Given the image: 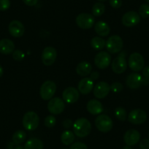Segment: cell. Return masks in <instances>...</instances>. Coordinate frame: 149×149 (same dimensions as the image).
<instances>
[{"label": "cell", "instance_id": "obj_18", "mask_svg": "<svg viewBox=\"0 0 149 149\" xmlns=\"http://www.w3.org/2000/svg\"><path fill=\"white\" fill-rule=\"evenodd\" d=\"M140 139V134L137 130H130L124 134V140L127 146H132L137 144Z\"/></svg>", "mask_w": 149, "mask_h": 149}, {"label": "cell", "instance_id": "obj_7", "mask_svg": "<svg viewBox=\"0 0 149 149\" xmlns=\"http://www.w3.org/2000/svg\"><path fill=\"white\" fill-rule=\"evenodd\" d=\"M94 17L90 13H81L77 16L75 22L78 27L83 29H89L94 24Z\"/></svg>", "mask_w": 149, "mask_h": 149}, {"label": "cell", "instance_id": "obj_42", "mask_svg": "<svg viewBox=\"0 0 149 149\" xmlns=\"http://www.w3.org/2000/svg\"><path fill=\"white\" fill-rule=\"evenodd\" d=\"M99 76H100V74H99L98 72H92L90 74V78H91L92 81H96L97 79H98Z\"/></svg>", "mask_w": 149, "mask_h": 149}, {"label": "cell", "instance_id": "obj_22", "mask_svg": "<svg viewBox=\"0 0 149 149\" xmlns=\"http://www.w3.org/2000/svg\"><path fill=\"white\" fill-rule=\"evenodd\" d=\"M92 70V66L88 61H82L79 63L76 67V72L78 75L82 77H86L91 74Z\"/></svg>", "mask_w": 149, "mask_h": 149}, {"label": "cell", "instance_id": "obj_29", "mask_svg": "<svg viewBox=\"0 0 149 149\" xmlns=\"http://www.w3.org/2000/svg\"><path fill=\"white\" fill-rule=\"evenodd\" d=\"M115 116L119 121H125L127 118V113L124 107H118L115 110Z\"/></svg>", "mask_w": 149, "mask_h": 149}, {"label": "cell", "instance_id": "obj_3", "mask_svg": "<svg viewBox=\"0 0 149 149\" xmlns=\"http://www.w3.org/2000/svg\"><path fill=\"white\" fill-rule=\"evenodd\" d=\"M124 45V42L121 37L118 35H113L107 39L105 43L107 51L111 54H116L121 51Z\"/></svg>", "mask_w": 149, "mask_h": 149}, {"label": "cell", "instance_id": "obj_13", "mask_svg": "<svg viewBox=\"0 0 149 149\" xmlns=\"http://www.w3.org/2000/svg\"><path fill=\"white\" fill-rule=\"evenodd\" d=\"M80 97V92L74 87H68L65 88L62 93V98L65 102L73 104L76 102Z\"/></svg>", "mask_w": 149, "mask_h": 149}, {"label": "cell", "instance_id": "obj_11", "mask_svg": "<svg viewBox=\"0 0 149 149\" xmlns=\"http://www.w3.org/2000/svg\"><path fill=\"white\" fill-rule=\"evenodd\" d=\"M111 61V56L106 51H100L94 58L95 65L100 70H104L109 67Z\"/></svg>", "mask_w": 149, "mask_h": 149}, {"label": "cell", "instance_id": "obj_21", "mask_svg": "<svg viewBox=\"0 0 149 149\" xmlns=\"http://www.w3.org/2000/svg\"><path fill=\"white\" fill-rule=\"evenodd\" d=\"M15 51V44L10 39H2L0 40V53L1 54H10Z\"/></svg>", "mask_w": 149, "mask_h": 149}, {"label": "cell", "instance_id": "obj_33", "mask_svg": "<svg viewBox=\"0 0 149 149\" xmlns=\"http://www.w3.org/2000/svg\"><path fill=\"white\" fill-rule=\"evenodd\" d=\"M123 88H124V86H123L122 84H120V83L118 82L113 83V84L110 85V90L114 93L121 92L123 90Z\"/></svg>", "mask_w": 149, "mask_h": 149}, {"label": "cell", "instance_id": "obj_2", "mask_svg": "<svg viewBox=\"0 0 149 149\" xmlns=\"http://www.w3.org/2000/svg\"><path fill=\"white\" fill-rule=\"evenodd\" d=\"M22 123L25 130L28 131H34L39 126L40 118L35 112H27L23 117Z\"/></svg>", "mask_w": 149, "mask_h": 149}, {"label": "cell", "instance_id": "obj_47", "mask_svg": "<svg viewBox=\"0 0 149 149\" xmlns=\"http://www.w3.org/2000/svg\"><path fill=\"white\" fill-rule=\"evenodd\" d=\"M62 149H69V148H63Z\"/></svg>", "mask_w": 149, "mask_h": 149}, {"label": "cell", "instance_id": "obj_34", "mask_svg": "<svg viewBox=\"0 0 149 149\" xmlns=\"http://www.w3.org/2000/svg\"><path fill=\"white\" fill-rule=\"evenodd\" d=\"M13 58L17 61H21L24 59V54L21 50H15L13 52Z\"/></svg>", "mask_w": 149, "mask_h": 149}, {"label": "cell", "instance_id": "obj_8", "mask_svg": "<svg viewBox=\"0 0 149 149\" xmlns=\"http://www.w3.org/2000/svg\"><path fill=\"white\" fill-rule=\"evenodd\" d=\"M147 119V114L141 109L132 110L128 115V121L131 124L139 125L145 123Z\"/></svg>", "mask_w": 149, "mask_h": 149}, {"label": "cell", "instance_id": "obj_38", "mask_svg": "<svg viewBox=\"0 0 149 149\" xmlns=\"http://www.w3.org/2000/svg\"><path fill=\"white\" fill-rule=\"evenodd\" d=\"M140 149H149V139L144 138L140 143Z\"/></svg>", "mask_w": 149, "mask_h": 149}, {"label": "cell", "instance_id": "obj_31", "mask_svg": "<svg viewBox=\"0 0 149 149\" xmlns=\"http://www.w3.org/2000/svg\"><path fill=\"white\" fill-rule=\"evenodd\" d=\"M56 119L55 117L54 116H48L46 118H45V126L48 128H52L54 126L56 125Z\"/></svg>", "mask_w": 149, "mask_h": 149}, {"label": "cell", "instance_id": "obj_35", "mask_svg": "<svg viewBox=\"0 0 149 149\" xmlns=\"http://www.w3.org/2000/svg\"><path fill=\"white\" fill-rule=\"evenodd\" d=\"M10 7V0H0V10H8Z\"/></svg>", "mask_w": 149, "mask_h": 149}, {"label": "cell", "instance_id": "obj_23", "mask_svg": "<svg viewBox=\"0 0 149 149\" xmlns=\"http://www.w3.org/2000/svg\"><path fill=\"white\" fill-rule=\"evenodd\" d=\"M94 29H95L96 33L100 37H106L110 34V26L107 23L102 21L96 23L94 26Z\"/></svg>", "mask_w": 149, "mask_h": 149}, {"label": "cell", "instance_id": "obj_5", "mask_svg": "<svg viewBox=\"0 0 149 149\" xmlns=\"http://www.w3.org/2000/svg\"><path fill=\"white\" fill-rule=\"evenodd\" d=\"M56 91V85L54 81H46L41 86L40 94L43 100H50L52 99Z\"/></svg>", "mask_w": 149, "mask_h": 149}, {"label": "cell", "instance_id": "obj_4", "mask_svg": "<svg viewBox=\"0 0 149 149\" xmlns=\"http://www.w3.org/2000/svg\"><path fill=\"white\" fill-rule=\"evenodd\" d=\"M95 125L99 131L106 133L112 130L113 123L108 116L106 114H101L96 118Z\"/></svg>", "mask_w": 149, "mask_h": 149}, {"label": "cell", "instance_id": "obj_16", "mask_svg": "<svg viewBox=\"0 0 149 149\" xmlns=\"http://www.w3.org/2000/svg\"><path fill=\"white\" fill-rule=\"evenodd\" d=\"M126 84L131 89H137L143 85V77L137 72L131 73L127 76Z\"/></svg>", "mask_w": 149, "mask_h": 149}, {"label": "cell", "instance_id": "obj_26", "mask_svg": "<svg viewBox=\"0 0 149 149\" xmlns=\"http://www.w3.org/2000/svg\"><path fill=\"white\" fill-rule=\"evenodd\" d=\"M106 42L104 39L100 37H94L91 40V45L94 49L95 50H102L105 46Z\"/></svg>", "mask_w": 149, "mask_h": 149}, {"label": "cell", "instance_id": "obj_40", "mask_svg": "<svg viewBox=\"0 0 149 149\" xmlns=\"http://www.w3.org/2000/svg\"><path fill=\"white\" fill-rule=\"evenodd\" d=\"M62 125L65 129H70L73 126L72 121L71 119H65L62 122Z\"/></svg>", "mask_w": 149, "mask_h": 149}, {"label": "cell", "instance_id": "obj_19", "mask_svg": "<svg viewBox=\"0 0 149 149\" xmlns=\"http://www.w3.org/2000/svg\"><path fill=\"white\" fill-rule=\"evenodd\" d=\"M94 88V81L90 78H83L78 86V91L82 94H88Z\"/></svg>", "mask_w": 149, "mask_h": 149}, {"label": "cell", "instance_id": "obj_17", "mask_svg": "<svg viewBox=\"0 0 149 149\" xmlns=\"http://www.w3.org/2000/svg\"><path fill=\"white\" fill-rule=\"evenodd\" d=\"M112 70L116 74H121L127 70V62L125 57L119 55L112 62Z\"/></svg>", "mask_w": 149, "mask_h": 149}, {"label": "cell", "instance_id": "obj_24", "mask_svg": "<svg viewBox=\"0 0 149 149\" xmlns=\"http://www.w3.org/2000/svg\"><path fill=\"white\" fill-rule=\"evenodd\" d=\"M43 147L42 140L38 138H31L25 143L24 149H43Z\"/></svg>", "mask_w": 149, "mask_h": 149}, {"label": "cell", "instance_id": "obj_9", "mask_svg": "<svg viewBox=\"0 0 149 149\" xmlns=\"http://www.w3.org/2000/svg\"><path fill=\"white\" fill-rule=\"evenodd\" d=\"M65 108V104L62 99L55 97L50 100L48 104V110L51 114L58 115L61 114Z\"/></svg>", "mask_w": 149, "mask_h": 149}, {"label": "cell", "instance_id": "obj_25", "mask_svg": "<svg viewBox=\"0 0 149 149\" xmlns=\"http://www.w3.org/2000/svg\"><path fill=\"white\" fill-rule=\"evenodd\" d=\"M61 143L65 146H70L73 143L74 140V134L72 131L66 130L63 132L61 135Z\"/></svg>", "mask_w": 149, "mask_h": 149}, {"label": "cell", "instance_id": "obj_15", "mask_svg": "<svg viewBox=\"0 0 149 149\" xmlns=\"http://www.w3.org/2000/svg\"><path fill=\"white\" fill-rule=\"evenodd\" d=\"M8 30H9L10 34L13 37H21L24 35L25 28H24V24L21 21H18V20H13L9 24Z\"/></svg>", "mask_w": 149, "mask_h": 149}, {"label": "cell", "instance_id": "obj_39", "mask_svg": "<svg viewBox=\"0 0 149 149\" xmlns=\"http://www.w3.org/2000/svg\"><path fill=\"white\" fill-rule=\"evenodd\" d=\"M8 149H24V147L21 144H17L12 141L8 144Z\"/></svg>", "mask_w": 149, "mask_h": 149}, {"label": "cell", "instance_id": "obj_37", "mask_svg": "<svg viewBox=\"0 0 149 149\" xmlns=\"http://www.w3.org/2000/svg\"><path fill=\"white\" fill-rule=\"evenodd\" d=\"M109 4L112 8L118 9V8H121L122 5V1L121 0H110Z\"/></svg>", "mask_w": 149, "mask_h": 149}, {"label": "cell", "instance_id": "obj_14", "mask_svg": "<svg viewBox=\"0 0 149 149\" xmlns=\"http://www.w3.org/2000/svg\"><path fill=\"white\" fill-rule=\"evenodd\" d=\"M110 91V86L104 81L96 84L94 88V95L97 99H104L108 95Z\"/></svg>", "mask_w": 149, "mask_h": 149}, {"label": "cell", "instance_id": "obj_12", "mask_svg": "<svg viewBox=\"0 0 149 149\" xmlns=\"http://www.w3.org/2000/svg\"><path fill=\"white\" fill-rule=\"evenodd\" d=\"M121 21L125 26L132 27L140 23V16L135 11H129L123 15Z\"/></svg>", "mask_w": 149, "mask_h": 149}, {"label": "cell", "instance_id": "obj_43", "mask_svg": "<svg viewBox=\"0 0 149 149\" xmlns=\"http://www.w3.org/2000/svg\"><path fill=\"white\" fill-rule=\"evenodd\" d=\"M3 73H4V70H3V68H2V67L1 65H0V78L3 75Z\"/></svg>", "mask_w": 149, "mask_h": 149}, {"label": "cell", "instance_id": "obj_41", "mask_svg": "<svg viewBox=\"0 0 149 149\" xmlns=\"http://www.w3.org/2000/svg\"><path fill=\"white\" fill-rule=\"evenodd\" d=\"M23 2H24V4L28 6L32 7V6H35L36 5L38 2V0H23Z\"/></svg>", "mask_w": 149, "mask_h": 149}, {"label": "cell", "instance_id": "obj_10", "mask_svg": "<svg viewBox=\"0 0 149 149\" xmlns=\"http://www.w3.org/2000/svg\"><path fill=\"white\" fill-rule=\"evenodd\" d=\"M57 57V51L54 48L51 46L46 47L43 50L41 56L42 61L45 66H51L55 62Z\"/></svg>", "mask_w": 149, "mask_h": 149}, {"label": "cell", "instance_id": "obj_6", "mask_svg": "<svg viewBox=\"0 0 149 149\" xmlns=\"http://www.w3.org/2000/svg\"><path fill=\"white\" fill-rule=\"evenodd\" d=\"M128 64L132 70L134 72H139L144 68V58L143 56L139 53H133L129 57Z\"/></svg>", "mask_w": 149, "mask_h": 149}, {"label": "cell", "instance_id": "obj_46", "mask_svg": "<svg viewBox=\"0 0 149 149\" xmlns=\"http://www.w3.org/2000/svg\"><path fill=\"white\" fill-rule=\"evenodd\" d=\"M146 2H148V4H149V0H146Z\"/></svg>", "mask_w": 149, "mask_h": 149}, {"label": "cell", "instance_id": "obj_27", "mask_svg": "<svg viewBox=\"0 0 149 149\" xmlns=\"http://www.w3.org/2000/svg\"><path fill=\"white\" fill-rule=\"evenodd\" d=\"M26 138V134L23 130H18L13 134L12 137L13 142L17 143V144H21L25 141Z\"/></svg>", "mask_w": 149, "mask_h": 149}, {"label": "cell", "instance_id": "obj_45", "mask_svg": "<svg viewBox=\"0 0 149 149\" xmlns=\"http://www.w3.org/2000/svg\"><path fill=\"white\" fill-rule=\"evenodd\" d=\"M99 2H106V1H107V0H98Z\"/></svg>", "mask_w": 149, "mask_h": 149}, {"label": "cell", "instance_id": "obj_30", "mask_svg": "<svg viewBox=\"0 0 149 149\" xmlns=\"http://www.w3.org/2000/svg\"><path fill=\"white\" fill-rule=\"evenodd\" d=\"M139 15L143 18H147L149 17V5L143 4L139 8Z\"/></svg>", "mask_w": 149, "mask_h": 149}, {"label": "cell", "instance_id": "obj_1", "mask_svg": "<svg viewBox=\"0 0 149 149\" xmlns=\"http://www.w3.org/2000/svg\"><path fill=\"white\" fill-rule=\"evenodd\" d=\"M72 127L74 134L78 137H85L91 133V124L90 121L85 118L77 119Z\"/></svg>", "mask_w": 149, "mask_h": 149}, {"label": "cell", "instance_id": "obj_48", "mask_svg": "<svg viewBox=\"0 0 149 149\" xmlns=\"http://www.w3.org/2000/svg\"><path fill=\"white\" fill-rule=\"evenodd\" d=\"M148 137H149V133H148ZM149 139V138H148Z\"/></svg>", "mask_w": 149, "mask_h": 149}, {"label": "cell", "instance_id": "obj_44", "mask_svg": "<svg viewBox=\"0 0 149 149\" xmlns=\"http://www.w3.org/2000/svg\"><path fill=\"white\" fill-rule=\"evenodd\" d=\"M122 149H132L131 148V146H127V145H126L125 146H124V147L122 148Z\"/></svg>", "mask_w": 149, "mask_h": 149}, {"label": "cell", "instance_id": "obj_20", "mask_svg": "<svg viewBox=\"0 0 149 149\" xmlns=\"http://www.w3.org/2000/svg\"><path fill=\"white\" fill-rule=\"evenodd\" d=\"M86 109L89 113L92 115H99L102 113L103 106L97 100H91L87 103Z\"/></svg>", "mask_w": 149, "mask_h": 149}, {"label": "cell", "instance_id": "obj_28", "mask_svg": "<svg viewBox=\"0 0 149 149\" xmlns=\"http://www.w3.org/2000/svg\"><path fill=\"white\" fill-rule=\"evenodd\" d=\"M104 10H105V6L102 2H97L92 7V14L94 16H101L104 14Z\"/></svg>", "mask_w": 149, "mask_h": 149}, {"label": "cell", "instance_id": "obj_36", "mask_svg": "<svg viewBox=\"0 0 149 149\" xmlns=\"http://www.w3.org/2000/svg\"><path fill=\"white\" fill-rule=\"evenodd\" d=\"M70 149H88L86 145L81 142H75L70 146Z\"/></svg>", "mask_w": 149, "mask_h": 149}, {"label": "cell", "instance_id": "obj_32", "mask_svg": "<svg viewBox=\"0 0 149 149\" xmlns=\"http://www.w3.org/2000/svg\"><path fill=\"white\" fill-rule=\"evenodd\" d=\"M143 85L149 84V66L143 69Z\"/></svg>", "mask_w": 149, "mask_h": 149}]
</instances>
